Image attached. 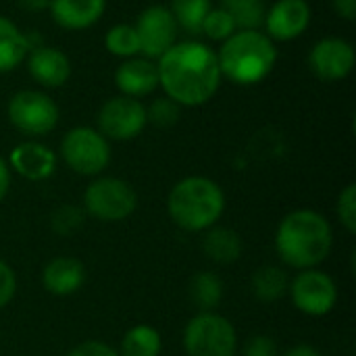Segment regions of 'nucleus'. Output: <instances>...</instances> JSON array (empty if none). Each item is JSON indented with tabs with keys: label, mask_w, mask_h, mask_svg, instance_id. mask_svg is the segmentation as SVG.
<instances>
[{
	"label": "nucleus",
	"mask_w": 356,
	"mask_h": 356,
	"mask_svg": "<svg viewBox=\"0 0 356 356\" xmlns=\"http://www.w3.org/2000/svg\"><path fill=\"white\" fill-rule=\"evenodd\" d=\"M159 88L167 98L184 106L207 104L221 86L217 52L198 42H175L159 60Z\"/></svg>",
	"instance_id": "obj_1"
},
{
	"label": "nucleus",
	"mask_w": 356,
	"mask_h": 356,
	"mask_svg": "<svg viewBox=\"0 0 356 356\" xmlns=\"http://www.w3.org/2000/svg\"><path fill=\"white\" fill-rule=\"evenodd\" d=\"M280 261L296 271L317 269L334 248V227L315 209H296L282 217L273 238Z\"/></svg>",
	"instance_id": "obj_2"
},
{
	"label": "nucleus",
	"mask_w": 356,
	"mask_h": 356,
	"mask_svg": "<svg viewBox=\"0 0 356 356\" xmlns=\"http://www.w3.org/2000/svg\"><path fill=\"white\" fill-rule=\"evenodd\" d=\"M223 188L204 175L179 179L167 194V215L175 227L188 234H202L217 225L225 213Z\"/></svg>",
	"instance_id": "obj_3"
},
{
	"label": "nucleus",
	"mask_w": 356,
	"mask_h": 356,
	"mask_svg": "<svg viewBox=\"0 0 356 356\" xmlns=\"http://www.w3.org/2000/svg\"><path fill=\"white\" fill-rule=\"evenodd\" d=\"M215 52L221 77L236 86L261 83L277 63V46L261 29H240L221 42Z\"/></svg>",
	"instance_id": "obj_4"
},
{
	"label": "nucleus",
	"mask_w": 356,
	"mask_h": 356,
	"mask_svg": "<svg viewBox=\"0 0 356 356\" xmlns=\"http://www.w3.org/2000/svg\"><path fill=\"white\" fill-rule=\"evenodd\" d=\"M181 346L186 356H238V332L215 311L198 313L186 323Z\"/></svg>",
	"instance_id": "obj_5"
},
{
	"label": "nucleus",
	"mask_w": 356,
	"mask_h": 356,
	"mask_svg": "<svg viewBox=\"0 0 356 356\" xmlns=\"http://www.w3.org/2000/svg\"><path fill=\"white\" fill-rule=\"evenodd\" d=\"M81 209L92 219L104 223H117L131 217L138 209V192L121 177L98 175L94 177L81 198Z\"/></svg>",
	"instance_id": "obj_6"
},
{
	"label": "nucleus",
	"mask_w": 356,
	"mask_h": 356,
	"mask_svg": "<svg viewBox=\"0 0 356 356\" xmlns=\"http://www.w3.org/2000/svg\"><path fill=\"white\" fill-rule=\"evenodd\" d=\"M60 159L83 177H98L111 163V142L90 125L71 127L60 140Z\"/></svg>",
	"instance_id": "obj_7"
},
{
	"label": "nucleus",
	"mask_w": 356,
	"mask_h": 356,
	"mask_svg": "<svg viewBox=\"0 0 356 356\" xmlns=\"http://www.w3.org/2000/svg\"><path fill=\"white\" fill-rule=\"evenodd\" d=\"M6 117L19 134L42 138L56 127L58 104L42 90H19L6 104Z\"/></svg>",
	"instance_id": "obj_8"
},
{
	"label": "nucleus",
	"mask_w": 356,
	"mask_h": 356,
	"mask_svg": "<svg viewBox=\"0 0 356 356\" xmlns=\"http://www.w3.org/2000/svg\"><path fill=\"white\" fill-rule=\"evenodd\" d=\"M294 309L307 317H325L338 305V286L325 271L305 269L290 280L288 288Z\"/></svg>",
	"instance_id": "obj_9"
},
{
	"label": "nucleus",
	"mask_w": 356,
	"mask_h": 356,
	"mask_svg": "<svg viewBox=\"0 0 356 356\" xmlns=\"http://www.w3.org/2000/svg\"><path fill=\"white\" fill-rule=\"evenodd\" d=\"M146 125V104L123 94L108 98L96 115V129L108 142H129L138 138Z\"/></svg>",
	"instance_id": "obj_10"
},
{
	"label": "nucleus",
	"mask_w": 356,
	"mask_h": 356,
	"mask_svg": "<svg viewBox=\"0 0 356 356\" xmlns=\"http://www.w3.org/2000/svg\"><path fill=\"white\" fill-rule=\"evenodd\" d=\"M134 27L140 40V54L150 60H159L177 42L179 27L171 10L163 4L146 6L138 15Z\"/></svg>",
	"instance_id": "obj_11"
},
{
	"label": "nucleus",
	"mask_w": 356,
	"mask_h": 356,
	"mask_svg": "<svg viewBox=\"0 0 356 356\" xmlns=\"http://www.w3.org/2000/svg\"><path fill=\"white\" fill-rule=\"evenodd\" d=\"M355 48L344 38H323L313 44L307 56V65L311 73L321 81H342L355 69Z\"/></svg>",
	"instance_id": "obj_12"
},
{
	"label": "nucleus",
	"mask_w": 356,
	"mask_h": 356,
	"mask_svg": "<svg viewBox=\"0 0 356 356\" xmlns=\"http://www.w3.org/2000/svg\"><path fill=\"white\" fill-rule=\"evenodd\" d=\"M311 17L307 0H275L265 13L263 29L273 42H292L309 29Z\"/></svg>",
	"instance_id": "obj_13"
},
{
	"label": "nucleus",
	"mask_w": 356,
	"mask_h": 356,
	"mask_svg": "<svg viewBox=\"0 0 356 356\" xmlns=\"http://www.w3.org/2000/svg\"><path fill=\"white\" fill-rule=\"evenodd\" d=\"M10 171L21 175L27 181H46L56 171V154L52 148L38 140H25L17 144L8 159H6Z\"/></svg>",
	"instance_id": "obj_14"
},
{
	"label": "nucleus",
	"mask_w": 356,
	"mask_h": 356,
	"mask_svg": "<svg viewBox=\"0 0 356 356\" xmlns=\"http://www.w3.org/2000/svg\"><path fill=\"white\" fill-rule=\"evenodd\" d=\"M25 60L31 79L42 88H63L71 77L69 56L54 46H31Z\"/></svg>",
	"instance_id": "obj_15"
},
{
	"label": "nucleus",
	"mask_w": 356,
	"mask_h": 356,
	"mask_svg": "<svg viewBox=\"0 0 356 356\" xmlns=\"http://www.w3.org/2000/svg\"><path fill=\"white\" fill-rule=\"evenodd\" d=\"M115 88L119 90V94L138 100L150 96L159 88L156 60H150L146 56L125 58L115 71Z\"/></svg>",
	"instance_id": "obj_16"
},
{
	"label": "nucleus",
	"mask_w": 356,
	"mask_h": 356,
	"mask_svg": "<svg viewBox=\"0 0 356 356\" xmlns=\"http://www.w3.org/2000/svg\"><path fill=\"white\" fill-rule=\"evenodd\" d=\"M86 284V267L75 257H54L42 269V286L48 294L67 298Z\"/></svg>",
	"instance_id": "obj_17"
},
{
	"label": "nucleus",
	"mask_w": 356,
	"mask_h": 356,
	"mask_svg": "<svg viewBox=\"0 0 356 356\" xmlns=\"http://www.w3.org/2000/svg\"><path fill=\"white\" fill-rule=\"evenodd\" d=\"M106 10V0H50L52 21L69 31H81L96 25Z\"/></svg>",
	"instance_id": "obj_18"
},
{
	"label": "nucleus",
	"mask_w": 356,
	"mask_h": 356,
	"mask_svg": "<svg viewBox=\"0 0 356 356\" xmlns=\"http://www.w3.org/2000/svg\"><path fill=\"white\" fill-rule=\"evenodd\" d=\"M202 252L209 261L217 265H234L242 259L244 252V240L242 236L225 225H213L211 229L202 232Z\"/></svg>",
	"instance_id": "obj_19"
},
{
	"label": "nucleus",
	"mask_w": 356,
	"mask_h": 356,
	"mask_svg": "<svg viewBox=\"0 0 356 356\" xmlns=\"http://www.w3.org/2000/svg\"><path fill=\"white\" fill-rule=\"evenodd\" d=\"M29 38L6 17L0 15V73L15 71L27 56Z\"/></svg>",
	"instance_id": "obj_20"
},
{
	"label": "nucleus",
	"mask_w": 356,
	"mask_h": 356,
	"mask_svg": "<svg viewBox=\"0 0 356 356\" xmlns=\"http://www.w3.org/2000/svg\"><path fill=\"white\" fill-rule=\"evenodd\" d=\"M288 288H290L288 271L275 265H263L250 277V290L254 298L265 305L282 300L288 294Z\"/></svg>",
	"instance_id": "obj_21"
},
{
	"label": "nucleus",
	"mask_w": 356,
	"mask_h": 356,
	"mask_svg": "<svg viewBox=\"0 0 356 356\" xmlns=\"http://www.w3.org/2000/svg\"><path fill=\"white\" fill-rule=\"evenodd\" d=\"M188 294H190V300L194 302V307L198 309V313H211L221 305L223 294H225V286L217 273L198 271L190 280Z\"/></svg>",
	"instance_id": "obj_22"
},
{
	"label": "nucleus",
	"mask_w": 356,
	"mask_h": 356,
	"mask_svg": "<svg viewBox=\"0 0 356 356\" xmlns=\"http://www.w3.org/2000/svg\"><path fill=\"white\" fill-rule=\"evenodd\" d=\"M161 350H163L161 332L146 323H138L129 327L123 334L117 348L119 356H159Z\"/></svg>",
	"instance_id": "obj_23"
},
{
	"label": "nucleus",
	"mask_w": 356,
	"mask_h": 356,
	"mask_svg": "<svg viewBox=\"0 0 356 356\" xmlns=\"http://www.w3.org/2000/svg\"><path fill=\"white\" fill-rule=\"evenodd\" d=\"M179 29L198 35L207 13L213 8L211 0H169L167 6Z\"/></svg>",
	"instance_id": "obj_24"
},
{
	"label": "nucleus",
	"mask_w": 356,
	"mask_h": 356,
	"mask_svg": "<svg viewBox=\"0 0 356 356\" xmlns=\"http://www.w3.org/2000/svg\"><path fill=\"white\" fill-rule=\"evenodd\" d=\"M104 46L113 56H119L123 60L131 56H140V40L131 23L113 25L104 35Z\"/></svg>",
	"instance_id": "obj_25"
},
{
	"label": "nucleus",
	"mask_w": 356,
	"mask_h": 356,
	"mask_svg": "<svg viewBox=\"0 0 356 356\" xmlns=\"http://www.w3.org/2000/svg\"><path fill=\"white\" fill-rule=\"evenodd\" d=\"M86 217H88L86 211L77 204H69V202L58 204L50 213V229H52V234L63 236V238L73 236L83 227Z\"/></svg>",
	"instance_id": "obj_26"
},
{
	"label": "nucleus",
	"mask_w": 356,
	"mask_h": 356,
	"mask_svg": "<svg viewBox=\"0 0 356 356\" xmlns=\"http://www.w3.org/2000/svg\"><path fill=\"white\" fill-rule=\"evenodd\" d=\"M236 31H238V27H236L234 15L223 6L211 8L207 13L204 21H202V27H200V33L207 35L213 42H225Z\"/></svg>",
	"instance_id": "obj_27"
},
{
	"label": "nucleus",
	"mask_w": 356,
	"mask_h": 356,
	"mask_svg": "<svg viewBox=\"0 0 356 356\" xmlns=\"http://www.w3.org/2000/svg\"><path fill=\"white\" fill-rule=\"evenodd\" d=\"M179 117H181V106L167 96L154 98L146 106V121L154 127H161V129L173 127L179 121Z\"/></svg>",
	"instance_id": "obj_28"
},
{
	"label": "nucleus",
	"mask_w": 356,
	"mask_h": 356,
	"mask_svg": "<svg viewBox=\"0 0 356 356\" xmlns=\"http://www.w3.org/2000/svg\"><path fill=\"white\" fill-rule=\"evenodd\" d=\"M336 215L340 219V225L348 232V234H356V184H348L336 202Z\"/></svg>",
	"instance_id": "obj_29"
},
{
	"label": "nucleus",
	"mask_w": 356,
	"mask_h": 356,
	"mask_svg": "<svg viewBox=\"0 0 356 356\" xmlns=\"http://www.w3.org/2000/svg\"><path fill=\"white\" fill-rule=\"evenodd\" d=\"M229 13L234 15L238 31L240 29H261L265 23L267 6H265V2H257V4H250V6H244L238 10H229Z\"/></svg>",
	"instance_id": "obj_30"
},
{
	"label": "nucleus",
	"mask_w": 356,
	"mask_h": 356,
	"mask_svg": "<svg viewBox=\"0 0 356 356\" xmlns=\"http://www.w3.org/2000/svg\"><path fill=\"white\" fill-rule=\"evenodd\" d=\"M242 356H280V350L271 336L257 334L246 340V344L242 348Z\"/></svg>",
	"instance_id": "obj_31"
},
{
	"label": "nucleus",
	"mask_w": 356,
	"mask_h": 356,
	"mask_svg": "<svg viewBox=\"0 0 356 356\" xmlns=\"http://www.w3.org/2000/svg\"><path fill=\"white\" fill-rule=\"evenodd\" d=\"M17 294V273L13 267L0 259V311L15 298Z\"/></svg>",
	"instance_id": "obj_32"
},
{
	"label": "nucleus",
	"mask_w": 356,
	"mask_h": 356,
	"mask_svg": "<svg viewBox=\"0 0 356 356\" xmlns=\"http://www.w3.org/2000/svg\"><path fill=\"white\" fill-rule=\"evenodd\" d=\"M65 356H119L117 348H113L106 342L100 340H86L77 346H73Z\"/></svg>",
	"instance_id": "obj_33"
},
{
	"label": "nucleus",
	"mask_w": 356,
	"mask_h": 356,
	"mask_svg": "<svg viewBox=\"0 0 356 356\" xmlns=\"http://www.w3.org/2000/svg\"><path fill=\"white\" fill-rule=\"evenodd\" d=\"M332 6L338 17H342L346 21L356 19V0H332Z\"/></svg>",
	"instance_id": "obj_34"
},
{
	"label": "nucleus",
	"mask_w": 356,
	"mask_h": 356,
	"mask_svg": "<svg viewBox=\"0 0 356 356\" xmlns=\"http://www.w3.org/2000/svg\"><path fill=\"white\" fill-rule=\"evenodd\" d=\"M10 179H13V171L6 163L4 156H0V202L6 198L8 190H10Z\"/></svg>",
	"instance_id": "obj_35"
},
{
	"label": "nucleus",
	"mask_w": 356,
	"mask_h": 356,
	"mask_svg": "<svg viewBox=\"0 0 356 356\" xmlns=\"http://www.w3.org/2000/svg\"><path fill=\"white\" fill-rule=\"evenodd\" d=\"M17 6L27 13H40V10H48L50 0H17Z\"/></svg>",
	"instance_id": "obj_36"
},
{
	"label": "nucleus",
	"mask_w": 356,
	"mask_h": 356,
	"mask_svg": "<svg viewBox=\"0 0 356 356\" xmlns=\"http://www.w3.org/2000/svg\"><path fill=\"white\" fill-rule=\"evenodd\" d=\"M280 356H323L315 346H311V344H296V346H292L290 350H286L284 355Z\"/></svg>",
	"instance_id": "obj_37"
},
{
	"label": "nucleus",
	"mask_w": 356,
	"mask_h": 356,
	"mask_svg": "<svg viewBox=\"0 0 356 356\" xmlns=\"http://www.w3.org/2000/svg\"><path fill=\"white\" fill-rule=\"evenodd\" d=\"M219 2L227 10H238V8H244V6H250V4H257V2H263V0H219Z\"/></svg>",
	"instance_id": "obj_38"
}]
</instances>
